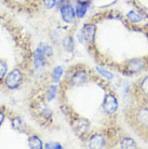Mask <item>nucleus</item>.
Returning <instances> with one entry per match:
<instances>
[{"instance_id":"nucleus-2","label":"nucleus","mask_w":148,"mask_h":149,"mask_svg":"<svg viewBox=\"0 0 148 149\" xmlns=\"http://www.w3.org/2000/svg\"><path fill=\"white\" fill-rule=\"evenodd\" d=\"M131 93L136 103L148 104V74H144L134 83Z\"/></svg>"},{"instance_id":"nucleus-1","label":"nucleus","mask_w":148,"mask_h":149,"mask_svg":"<svg viewBox=\"0 0 148 149\" xmlns=\"http://www.w3.org/2000/svg\"><path fill=\"white\" fill-rule=\"evenodd\" d=\"M126 120L136 134L145 138L148 135V104L136 103L126 110Z\"/></svg>"},{"instance_id":"nucleus-22","label":"nucleus","mask_w":148,"mask_h":149,"mask_svg":"<svg viewBox=\"0 0 148 149\" xmlns=\"http://www.w3.org/2000/svg\"><path fill=\"white\" fill-rule=\"evenodd\" d=\"M7 63L3 61H0V80L3 79V77L7 74Z\"/></svg>"},{"instance_id":"nucleus-15","label":"nucleus","mask_w":148,"mask_h":149,"mask_svg":"<svg viewBox=\"0 0 148 149\" xmlns=\"http://www.w3.org/2000/svg\"><path fill=\"white\" fill-rule=\"evenodd\" d=\"M28 145L30 148L33 149H41L43 148V144L41 142V139L38 137L37 135H33L28 138Z\"/></svg>"},{"instance_id":"nucleus-25","label":"nucleus","mask_w":148,"mask_h":149,"mask_svg":"<svg viewBox=\"0 0 148 149\" xmlns=\"http://www.w3.org/2000/svg\"><path fill=\"white\" fill-rule=\"evenodd\" d=\"M43 52H45V56L47 57H50V56L52 55V49L50 45H45L43 47Z\"/></svg>"},{"instance_id":"nucleus-18","label":"nucleus","mask_w":148,"mask_h":149,"mask_svg":"<svg viewBox=\"0 0 148 149\" xmlns=\"http://www.w3.org/2000/svg\"><path fill=\"white\" fill-rule=\"evenodd\" d=\"M126 19H129L131 23H140L143 19V17L141 16L140 13H137L135 11H131L126 14Z\"/></svg>"},{"instance_id":"nucleus-21","label":"nucleus","mask_w":148,"mask_h":149,"mask_svg":"<svg viewBox=\"0 0 148 149\" xmlns=\"http://www.w3.org/2000/svg\"><path fill=\"white\" fill-rule=\"evenodd\" d=\"M23 125H24V123H23L21 118H14L12 120V127L15 129V130H20Z\"/></svg>"},{"instance_id":"nucleus-23","label":"nucleus","mask_w":148,"mask_h":149,"mask_svg":"<svg viewBox=\"0 0 148 149\" xmlns=\"http://www.w3.org/2000/svg\"><path fill=\"white\" fill-rule=\"evenodd\" d=\"M56 1L57 0H43V4L47 9H52L53 7H55Z\"/></svg>"},{"instance_id":"nucleus-19","label":"nucleus","mask_w":148,"mask_h":149,"mask_svg":"<svg viewBox=\"0 0 148 149\" xmlns=\"http://www.w3.org/2000/svg\"><path fill=\"white\" fill-rule=\"evenodd\" d=\"M56 93H57V86L55 84H53L47 91V98H48V101H52L53 98H55Z\"/></svg>"},{"instance_id":"nucleus-14","label":"nucleus","mask_w":148,"mask_h":149,"mask_svg":"<svg viewBox=\"0 0 148 149\" xmlns=\"http://www.w3.org/2000/svg\"><path fill=\"white\" fill-rule=\"evenodd\" d=\"M37 112L43 118V119H51L52 117V111L51 109L49 108V106L45 103H41L37 107Z\"/></svg>"},{"instance_id":"nucleus-17","label":"nucleus","mask_w":148,"mask_h":149,"mask_svg":"<svg viewBox=\"0 0 148 149\" xmlns=\"http://www.w3.org/2000/svg\"><path fill=\"white\" fill-rule=\"evenodd\" d=\"M63 76V67L62 66H56L52 71V80L53 82H59Z\"/></svg>"},{"instance_id":"nucleus-5","label":"nucleus","mask_w":148,"mask_h":149,"mask_svg":"<svg viewBox=\"0 0 148 149\" xmlns=\"http://www.w3.org/2000/svg\"><path fill=\"white\" fill-rule=\"evenodd\" d=\"M109 143H110V141H109V137L107 135L97 132V133H94L90 136L88 143H87V146L92 149H100L107 147V145H109Z\"/></svg>"},{"instance_id":"nucleus-8","label":"nucleus","mask_w":148,"mask_h":149,"mask_svg":"<svg viewBox=\"0 0 148 149\" xmlns=\"http://www.w3.org/2000/svg\"><path fill=\"white\" fill-rule=\"evenodd\" d=\"M80 35H81V39L84 40L87 43L94 45L95 37H96V26L94 24H85L82 27Z\"/></svg>"},{"instance_id":"nucleus-26","label":"nucleus","mask_w":148,"mask_h":149,"mask_svg":"<svg viewBox=\"0 0 148 149\" xmlns=\"http://www.w3.org/2000/svg\"><path fill=\"white\" fill-rule=\"evenodd\" d=\"M3 120H4V113H3V111H2V110H0V125L2 124Z\"/></svg>"},{"instance_id":"nucleus-12","label":"nucleus","mask_w":148,"mask_h":149,"mask_svg":"<svg viewBox=\"0 0 148 149\" xmlns=\"http://www.w3.org/2000/svg\"><path fill=\"white\" fill-rule=\"evenodd\" d=\"M88 9H89V2L88 1H78L77 6H76V15L79 19H82L84 17L85 13L88 12Z\"/></svg>"},{"instance_id":"nucleus-13","label":"nucleus","mask_w":148,"mask_h":149,"mask_svg":"<svg viewBox=\"0 0 148 149\" xmlns=\"http://www.w3.org/2000/svg\"><path fill=\"white\" fill-rule=\"evenodd\" d=\"M90 123L87 119H78L75 124V129L78 131L79 134H84L89 130Z\"/></svg>"},{"instance_id":"nucleus-11","label":"nucleus","mask_w":148,"mask_h":149,"mask_svg":"<svg viewBox=\"0 0 148 149\" xmlns=\"http://www.w3.org/2000/svg\"><path fill=\"white\" fill-rule=\"evenodd\" d=\"M45 54L43 52V48H39L36 49L35 51V54H34V63H35V67L37 69H41V68L45 66Z\"/></svg>"},{"instance_id":"nucleus-10","label":"nucleus","mask_w":148,"mask_h":149,"mask_svg":"<svg viewBox=\"0 0 148 149\" xmlns=\"http://www.w3.org/2000/svg\"><path fill=\"white\" fill-rule=\"evenodd\" d=\"M61 16H62V19H63L64 22L67 23V24H71L75 21L76 19V11H75V9L71 7V4H63L62 7H61Z\"/></svg>"},{"instance_id":"nucleus-27","label":"nucleus","mask_w":148,"mask_h":149,"mask_svg":"<svg viewBox=\"0 0 148 149\" xmlns=\"http://www.w3.org/2000/svg\"><path fill=\"white\" fill-rule=\"evenodd\" d=\"M145 139H146V141H147V142H148V135H147V136H146V137H145Z\"/></svg>"},{"instance_id":"nucleus-6","label":"nucleus","mask_w":148,"mask_h":149,"mask_svg":"<svg viewBox=\"0 0 148 149\" xmlns=\"http://www.w3.org/2000/svg\"><path fill=\"white\" fill-rule=\"evenodd\" d=\"M23 81V74L19 68H15L10 71L6 77V86L11 90L17 89Z\"/></svg>"},{"instance_id":"nucleus-4","label":"nucleus","mask_w":148,"mask_h":149,"mask_svg":"<svg viewBox=\"0 0 148 149\" xmlns=\"http://www.w3.org/2000/svg\"><path fill=\"white\" fill-rule=\"evenodd\" d=\"M102 109L105 115L114 116L118 112L119 101L114 92H107L104 96V101L102 103Z\"/></svg>"},{"instance_id":"nucleus-7","label":"nucleus","mask_w":148,"mask_h":149,"mask_svg":"<svg viewBox=\"0 0 148 149\" xmlns=\"http://www.w3.org/2000/svg\"><path fill=\"white\" fill-rule=\"evenodd\" d=\"M89 81V72L85 69H77L71 74L69 83L73 86H79Z\"/></svg>"},{"instance_id":"nucleus-9","label":"nucleus","mask_w":148,"mask_h":149,"mask_svg":"<svg viewBox=\"0 0 148 149\" xmlns=\"http://www.w3.org/2000/svg\"><path fill=\"white\" fill-rule=\"evenodd\" d=\"M114 146L122 149L137 148L136 142L131 136H129V135H118V137L116 139Z\"/></svg>"},{"instance_id":"nucleus-16","label":"nucleus","mask_w":148,"mask_h":149,"mask_svg":"<svg viewBox=\"0 0 148 149\" xmlns=\"http://www.w3.org/2000/svg\"><path fill=\"white\" fill-rule=\"evenodd\" d=\"M62 45H63V48L65 49L66 51H68V52L73 51V50H74V47H75L74 38L71 37V36L66 37L63 40V42H62Z\"/></svg>"},{"instance_id":"nucleus-3","label":"nucleus","mask_w":148,"mask_h":149,"mask_svg":"<svg viewBox=\"0 0 148 149\" xmlns=\"http://www.w3.org/2000/svg\"><path fill=\"white\" fill-rule=\"evenodd\" d=\"M148 66V62L143 57H134L130 58L123 63V70L130 74H136L142 72Z\"/></svg>"},{"instance_id":"nucleus-20","label":"nucleus","mask_w":148,"mask_h":149,"mask_svg":"<svg viewBox=\"0 0 148 149\" xmlns=\"http://www.w3.org/2000/svg\"><path fill=\"white\" fill-rule=\"evenodd\" d=\"M96 70L98 71V74H101V76H103L104 78H106V79H112L114 78V74H111L110 71H108V70H105V69H103V68H101V67H96Z\"/></svg>"},{"instance_id":"nucleus-24","label":"nucleus","mask_w":148,"mask_h":149,"mask_svg":"<svg viewBox=\"0 0 148 149\" xmlns=\"http://www.w3.org/2000/svg\"><path fill=\"white\" fill-rule=\"evenodd\" d=\"M45 148H63V146L59 143H48L45 145Z\"/></svg>"}]
</instances>
